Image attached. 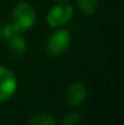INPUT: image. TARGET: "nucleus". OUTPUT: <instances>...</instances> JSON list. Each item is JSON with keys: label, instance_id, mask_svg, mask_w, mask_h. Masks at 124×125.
<instances>
[{"label": "nucleus", "instance_id": "10", "mask_svg": "<svg viewBox=\"0 0 124 125\" xmlns=\"http://www.w3.org/2000/svg\"><path fill=\"white\" fill-rule=\"evenodd\" d=\"M80 123H82V117L77 113H71L62 119L61 125H80Z\"/></svg>", "mask_w": 124, "mask_h": 125}, {"label": "nucleus", "instance_id": "9", "mask_svg": "<svg viewBox=\"0 0 124 125\" xmlns=\"http://www.w3.org/2000/svg\"><path fill=\"white\" fill-rule=\"evenodd\" d=\"M18 29L16 28V26L11 22V23H7L4 26V28H1V38L9 40L11 37H13L15 34H18Z\"/></svg>", "mask_w": 124, "mask_h": 125}, {"label": "nucleus", "instance_id": "11", "mask_svg": "<svg viewBox=\"0 0 124 125\" xmlns=\"http://www.w3.org/2000/svg\"><path fill=\"white\" fill-rule=\"evenodd\" d=\"M55 1H58V2H66V1H68V0H55Z\"/></svg>", "mask_w": 124, "mask_h": 125}, {"label": "nucleus", "instance_id": "8", "mask_svg": "<svg viewBox=\"0 0 124 125\" xmlns=\"http://www.w3.org/2000/svg\"><path fill=\"white\" fill-rule=\"evenodd\" d=\"M77 5L83 13L90 16L99 9V0H77Z\"/></svg>", "mask_w": 124, "mask_h": 125}, {"label": "nucleus", "instance_id": "5", "mask_svg": "<svg viewBox=\"0 0 124 125\" xmlns=\"http://www.w3.org/2000/svg\"><path fill=\"white\" fill-rule=\"evenodd\" d=\"M86 94H88V90L85 85L80 82H76L71 84L66 91V102L71 107H77L82 104L83 101L86 98Z\"/></svg>", "mask_w": 124, "mask_h": 125}, {"label": "nucleus", "instance_id": "3", "mask_svg": "<svg viewBox=\"0 0 124 125\" xmlns=\"http://www.w3.org/2000/svg\"><path fill=\"white\" fill-rule=\"evenodd\" d=\"M71 44V33L67 29H57L46 40L45 50L50 56H60L62 55Z\"/></svg>", "mask_w": 124, "mask_h": 125}, {"label": "nucleus", "instance_id": "7", "mask_svg": "<svg viewBox=\"0 0 124 125\" xmlns=\"http://www.w3.org/2000/svg\"><path fill=\"white\" fill-rule=\"evenodd\" d=\"M29 125H56L55 118L49 113H37L29 119Z\"/></svg>", "mask_w": 124, "mask_h": 125}, {"label": "nucleus", "instance_id": "6", "mask_svg": "<svg viewBox=\"0 0 124 125\" xmlns=\"http://www.w3.org/2000/svg\"><path fill=\"white\" fill-rule=\"evenodd\" d=\"M9 53L12 58H20L24 55L26 49H27V42L24 38L20 34H15L9 39Z\"/></svg>", "mask_w": 124, "mask_h": 125}, {"label": "nucleus", "instance_id": "1", "mask_svg": "<svg viewBox=\"0 0 124 125\" xmlns=\"http://www.w3.org/2000/svg\"><path fill=\"white\" fill-rule=\"evenodd\" d=\"M37 21V10L35 7L27 2H18L12 10V23L16 26L18 32L31 29Z\"/></svg>", "mask_w": 124, "mask_h": 125}, {"label": "nucleus", "instance_id": "4", "mask_svg": "<svg viewBox=\"0 0 124 125\" xmlns=\"http://www.w3.org/2000/svg\"><path fill=\"white\" fill-rule=\"evenodd\" d=\"M17 90V79L13 72L6 67H0V102L10 100Z\"/></svg>", "mask_w": 124, "mask_h": 125}, {"label": "nucleus", "instance_id": "12", "mask_svg": "<svg viewBox=\"0 0 124 125\" xmlns=\"http://www.w3.org/2000/svg\"><path fill=\"white\" fill-rule=\"evenodd\" d=\"M0 40H1V27H0Z\"/></svg>", "mask_w": 124, "mask_h": 125}, {"label": "nucleus", "instance_id": "2", "mask_svg": "<svg viewBox=\"0 0 124 125\" xmlns=\"http://www.w3.org/2000/svg\"><path fill=\"white\" fill-rule=\"evenodd\" d=\"M74 15V9L67 2H60L52 6L46 16V22L52 28H58L67 24Z\"/></svg>", "mask_w": 124, "mask_h": 125}]
</instances>
